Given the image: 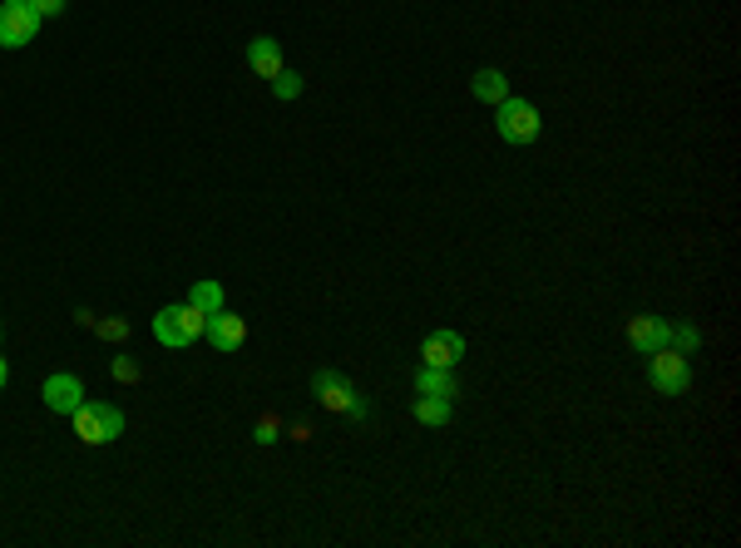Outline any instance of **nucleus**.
<instances>
[{"label":"nucleus","instance_id":"17","mask_svg":"<svg viewBox=\"0 0 741 548\" xmlns=\"http://www.w3.org/2000/svg\"><path fill=\"white\" fill-rule=\"evenodd\" d=\"M667 346H672V351H697V332H692V326H672V332H667Z\"/></svg>","mask_w":741,"mask_h":548},{"label":"nucleus","instance_id":"7","mask_svg":"<svg viewBox=\"0 0 741 548\" xmlns=\"http://www.w3.org/2000/svg\"><path fill=\"white\" fill-rule=\"evenodd\" d=\"M203 336H208V346H213V351H237V346L247 341V322L237 312H213V316H203Z\"/></svg>","mask_w":741,"mask_h":548},{"label":"nucleus","instance_id":"11","mask_svg":"<svg viewBox=\"0 0 741 548\" xmlns=\"http://www.w3.org/2000/svg\"><path fill=\"white\" fill-rule=\"evenodd\" d=\"M247 65H252V75L272 79L282 70V50L277 40H268V35H258V40H247Z\"/></svg>","mask_w":741,"mask_h":548},{"label":"nucleus","instance_id":"4","mask_svg":"<svg viewBox=\"0 0 741 548\" xmlns=\"http://www.w3.org/2000/svg\"><path fill=\"white\" fill-rule=\"evenodd\" d=\"M647 386L657 390V396H682V390L692 386V365L682 351H672V346H663V351L647 356Z\"/></svg>","mask_w":741,"mask_h":548},{"label":"nucleus","instance_id":"1","mask_svg":"<svg viewBox=\"0 0 741 548\" xmlns=\"http://www.w3.org/2000/svg\"><path fill=\"white\" fill-rule=\"evenodd\" d=\"M153 336H159V346H169V351H183V346H194L198 336H203V312H198L194 301L159 307V316H153Z\"/></svg>","mask_w":741,"mask_h":548},{"label":"nucleus","instance_id":"18","mask_svg":"<svg viewBox=\"0 0 741 548\" xmlns=\"http://www.w3.org/2000/svg\"><path fill=\"white\" fill-rule=\"evenodd\" d=\"M30 11L40 15V21H50V15H60V11H65V0H30Z\"/></svg>","mask_w":741,"mask_h":548},{"label":"nucleus","instance_id":"6","mask_svg":"<svg viewBox=\"0 0 741 548\" xmlns=\"http://www.w3.org/2000/svg\"><path fill=\"white\" fill-rule=\"evenodd\" d=\"M312 390H317V400H322L326 410H342V415H361V400H356V386L342 376V371H317L312 376Z\"/></svg>","mask_w":741,"mask_h":548},{"label":"nucleus","instance_id":"9","mask_svg":"<svg viewBox=\"0 0 741 548\" xmlns=\"http://www.w3.org/2000/svg\"><path fill=\"white\" fill-rule=\"evenodd\" d=\"M420 356H425V365H445V371H455V361L465 356V336L460 332H430L425 341H420Z\"/></svg>","mask_w":741,"mask_h":548},{"label":"nucleus","instance_id":"16","mask_svg":"<svg viewBox=\"0 0 741 548\" xmlns=\"http://www.w3.org/2000/svg\"><path fill=\"white\" fill-rule=\"evenodd\" d=\"M272 95H277V99H297L301 95V75H297V70L282 65L277 75H272Z\"/></svg>","mask_w":741,"mask_h":548},{"label":"nucleus","instance_id":"19","mask_svg":"<svg viewBox=\"0 0 741 548\" xmlns=\"http://www.w3.org/2000/svg\"><path fill=\"white\" fill-rule=\"evenodd\" d=\"M272 440H277V425H272V420H262V425H258V445H272Z\"/></svg>","mask_w":741,"mask_h":548},{"label":"nucleus","instance_id":"8","mask_svg":"<svg viewBox=\"0 0 741 548\" xmlns=\"http://www.w3.org/2000/svg\"><path fill=\"white\" fill-rule=\"evenodd\" d=\"M40 396H45V406H50L54 415H75V410L85 406V381L70 376V371H60V376L45 381Z\"/></svg>","mask_w":741,"mask_h":548},{"label":"nucleus","instance_id":"14","mask_svg":"<svg viewBox=\"0 0 741 548\" xmlns=\"http://www.w3.org/2000/svg\"><path fill=\"white\" fill-rule=\"evenodd\" d=\"M188 301H194V307H198V312H203V316L223 312V307H227V297H223V282H213V277L194 282V291H188Z\"/></svg>","mask_w":741,"mask_h":548},{"label":"nucleus","instance_id":"12","mask_svg":"<svg viewBox=\"0 0 741 548\" xmlns=\"http://www.w3.org/2000/svg\"><path fill=\"white\" fill-rule=\"evenodd\" d=\"M470 89H474V99H480V104H499V99L509 95V79L499 75V70H474Z\"/></svg>","mask_w":741,"mask_h":548},{"label":"nucleus","instance_id":"3","mask_svg":"<svg viewBox=\"0 0 741 548\" xmlns=\"http://www.w3.org/2000/svg\"><path fill=\"white\" fill-rule=\"evenodd\" d=\"M75 435L85 445H109L124 435V410L109 406V400H85L75 410Z\"/></svg>","mask_w":741,"mask_h":548},{"label":"nucleus","instance_id":"5","mask_svg":"<svg viewBox=\"0 0 741 548\" xmlns=\"http://www.w3.org/2000/svg\"><path fill=\"white\" fill-rule=\"evenodd\" d=\"M40 35V15L30 11V0H0V50H21Z\"/></svg>","mask_w":741,"mask_h":548},{"label":"nucleus","instance_id":"2","mask_svg":"<svg viewBox=\"0 0 741 548\" xmlns=\"http://www.w3.org/2000/svg\"><path fill=\"white\" fill-rule=\"evenodd\" d=\"M494 129H499L505 144H534L539 129H544V119H539V109L529 104V99L505 95L499 104H494Z\"/></svg>","mask_w":741,"mask_h":548},{"label":"nucleus","instance_id":"20","mask_svg":"<svg viewBox=\"0 0 741 548\" xmlns=\"http://www.w3.org/2000/svg\"><path fill=\"white\" fill-rule=\"evenodd\" d=\"M5 381H11V365H5V356H0V390H5Z\"/></svg>","mask_w":741,"mask_h":548},{"label":"nucleus","instance_id":"10","mask_svg":"<svg viewBox=\"0 0 741 548\" xmlns=\"http://www.w3.org/2000/svg\"><path fill=\"white\" fill-rule=\"evenodd\" d=\"M667 332H672V326H667L663 316H647V312L628 322V341H633V351H643V356L663 351V346H667Z\"/></svg>","mask_w":741,"mask_h":548},{"label":"nucleus","instance_id":"13","mask_svg":"<svg viewBox=\"0 0 741 548\" xmlns=\"http://www.w3.org/2000/svg\"><path fill=\"white\" fill-rule=\"evenodd\" d=\"M416 390H420V396H441V400H450V396H455V381H450V371H445V365H420Z\"/></svg>","mask_w":741,"mask_h":548},{"label":"nucleus","instance_id":"15","mask_svg":"<svg viewBox=\"0 0 741 548\" xmlns=\"http://www.w3.org/2000/svg\"><path fill=\"white\" fill-rule=\"evenodd\" d=\"M416 420H420V425H445V420H450V400L420 396V400H416Z\"/></svg>","mask_w":741,"mask_h":548}]
</instances>
